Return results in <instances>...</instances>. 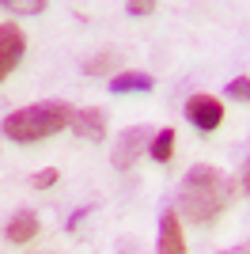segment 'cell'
Returning a JSON list of instances; mask_svg holds the SVG:
<instances>
[{
	"label": "cell",
	"instance_id": "4",
	"mask_svg": "<svg viewBox=\"0 0 250 254\" xmlns=\"http://www.w3.org/2000/svg\"><path fill=\"white\" fill-rule=\"evenodd\" d=\"M186 118L193 122V129L212 133V129L224 122V106H220V99H212V95H189L186 99Z\"/></svg>",
	"mask_w": 250,
	"mask_h": 254
},
{
	"label": "cell",
	"instance_id": "1",
	"mask_svg": "<svg viewBox=\"0 0 250 254\" xmlns=\"http://www.w3.org/2000/svg\"><path fill=\"white\" fill-rule=\"evenodd\" d=\"M228 197H231V190H228L224 171H216L212 163H197V167H189L186 179H182L178 209L186 212V220L208 224V220H216V212L228 205Z\"/></svg>",
	"mask_w": 250,
	"mask_h": 254
},
{
	"label": "cell",
	"instance_id": "9",
	"mask_svg": "<svg viewBox=\"0 0 250 254\" xmlns=\"http://www.w3.org/2000/svg\"><path fill=\"white\" fill-rule=\"evenodd\" d=\"M152 76L148 72H118L114 80H110V95H144V91H152Z\"/></svg>",
	"mask_w": 250,
	"mask_h": 254
},
{
	"label": "cell",
	"instance_id": "15",
	"mask_svg": "<svg viewBox=\"0 0 250 254\" xmlns=\"http://www.w3.org/2000/svg\"><path fill=\"white\" fill-rule=\"evenodd\" d=\"M110 61H114V57H110V53H106V57H99V61H91V64H87V72H99V68H106V64H110Z\"/></svg>",
	"mask_w": 250,
	"mask_h": 254
},
{
	"label": "cell",
	"instance_id": "7",
	"mask_svg": "<svg viewBox=\"0 0 250 254\" xmlns=\"http://www.w3.org/2000/svg\"><path fill=\"white\" fill-rule=\"evenodd\" d=\"M72 129L80 133L83 140H103V133H106V114H103V106H83V110H76Z\"/></svg>",
	"mask_w": 250,
	"mask_h": 254
},
{
	"label": "cell",
	"instance_id": "12",
	"mask_svg": "<svg viewBox=\"0 0 250 254\" xmlns=\"http://www.w3.org/2000/svg\"><path fill=\"white\" fill-rule=\"evenodd\" d=\"M224 95L235 99V103H250V76H235V80L224 87Z\"/></svg>",
	"mask_w": 250,
	"mask_h": 254
},
{
	"label": "cell",
	"instance_id": "8",
	"mask_svg": "<svg viewBox=\"0 0 250 254\" xmlns=\"http://www.w3.org/2000/svg\"><path fill=\"white\" fill-rule=\"evenodd\" d=\"M4 235H8L11 243H31L34 235H38V212H34V209H19V212L8 220Z\"/></svg>",
	"mask_w": 250,
	"mask_h": 254
},
{
	"label": "cell",
	"instance_id": "13",
	"mask_svg": "<svg viewBox=\"0 0 250 254\" xmlns=\"http://www.w3.org/2000/svg\"><path fill=\"white\" fill-rule=\"evenodd\" d=\"M53 182H57V167H42L38 175H31V186H34V190H50Z\"/></svg>",
	"mask_w": 250,
	"mask_h": 254
},
{
	"label": "cell",
	"instance_id": "6",
	"mask_svg": "<svg viewBox=\"0 0 250 254\" xmlns=\"http://www.w3.org/2000/svg\"><path fill=\"white\" fill-rule=\"evenodd\" d=\"M159 254H186V235H182L175 209H167L159 220Z\"/></svg>",
	"mask_w": 250,
	"mask_h": 254
},
{
	"label": "cell",
	"instance_id": "3",
	"mask_svg": "<svg viewBox=\"0 0 250 254\" xmlns=\"http://www.w3.org/2000/svg\"><path fill=\"white\" fill-rule=\"evenodd\" d=\"M152 129L148 126H133V129H125L122 137H118V144H114V156H110V163H114L118 171H125V167H133L136 163V156L152 144Z\"/></svg>",
	"mask_w": 250,
	"mask_h": 254
},
{
	"label": "cell",
	"instance_id": "11",
	"mask_svg": "<svg viewBox=\"0 0 250 254\" xmlns=\"http://www.w3.org/2000/svg\"><path fill=\"white\" fill-rule=\"evenodd\" d=\"M0 8L11 11V15H42L46 0H0Z\"/></svg>",
	"mask_w": 250,
	"mask_h": 254
},
{
	"label": "cell",
	"instance_id": "2",
	"mask_svg": "<svg viewBox=\"0 0 250 254\" xmlns=\"http://www.w3.org/2000/svg\"><path fill=\"white\" fill-rule=\"evenodd\" d=\"M76 110L61 99H46V103H34V106H23L15 114L4 118V137L15 140V144H31V140H46L53 133H61L64 126H72Z\"/></svg>",
	"mask_w": 250,
	"mask_h": 254
},
{
	"label": "cell",
	"instance_id": "10",
	"mask_svg": "<svg viewBox=\"0 0 250 254\" xmlns=\"http://www.w3.org/2000/svg\"><path fill=\"white\" fill-rule=\"evenodd\" d=\"M148 152H152L156 163H167V159L175 156V129H159L156 137H152V144H148Z\"/></svg>",
	"mask_w": 250,
	"mask_h": 254
},
{
	"label": "cell",
	"instance_id": "5",
	"mask_svg": "<svg viewBox=\"0 0 250 254\" xmlns=\"http://www.w3.org/2000/svg\"><path fill=\"white\" fill-rule=\"evenodd\" d=\"M27 50V34L15 23H0V80H8V72L23 61Z\"/></svg>",
	"mask_w": 250,
	"mask_h": 254
},
{
	"label": "cell",
	"instance_id": "17",
	"mask_svg": "<svg viewBox=\"0 0 250 254\" xmlns=\"http://www.w3.org/2000/svg\"><path fill=\"white\" fill-rule=\"evenodd\" d=\"M42 254H53V251H42Z\"/></svg>",
	"mask_w": 250,
	"mask_h": 254
},
{
	"label": "cell",
	"instance_id": "16",
	"mask_svg": "<svg viewBox=\"0 0 250 254\" xmlns=\"http://www.w3.org/2000/svg\"><path fill=\"white\" fill-rule=\"evenodd\" d=\"M243 186H247V193H250V156H247V167H243Z\"/></svg>",
	"mask_w": 250,
	"mask_h": 254
},
{
	"label": "cell",
	"instance_id": "14",
	"mask_svg": "<svg viewBox=\"0 0 250 254\" xmlns=\"http://www.w3.org/2000/svg\"><path fill=\"white\" fill-rule=\"evenodd\" d=\"M125 11H129V15H152L156 4H125Z\"/></svg>",
	"mask_w": 250,
	"mask_h": 254
}]
</instances>
